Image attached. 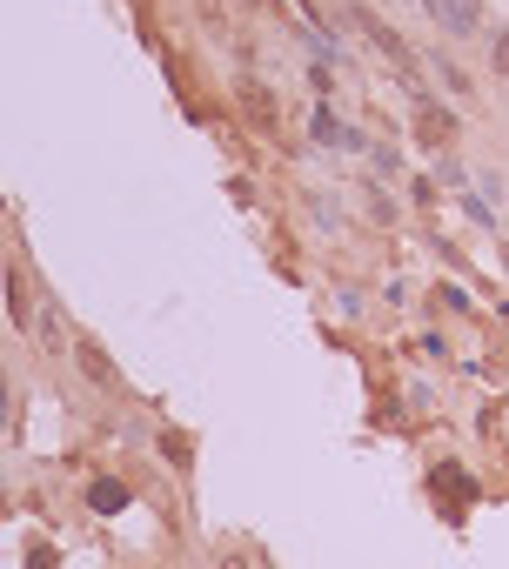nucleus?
I'll return each instance as SVG.
<instances>
[{
    "label": "nucleus",
    "mask_w": 509,
    "mask_h": 569,
    "mask_svg": "<svg viewBox=\"0 0 509 569\" xmlns=\"http://www.w3.org/2000/svg\"><path fill=\"white\" fill-rule=\"evenodd\" d=\"M7 308H14V322L27 329V288H21V275H14V268H7Z\"/></svg>",
    "instance_id": "nucleus-5"
},
{
    "label": "nucleus",
    "mask_w": 509,
    "mask_h": 569,
    "mask_svg": "<svg viewBox=\"0 0 509 569\" xmlns=\"http://www.w3.org/2000/svg\"><path fill=\"white\" fill-rule=\"evenodd\" d=\"M349 14H355V27H362V34H369V41H376L382 54H389V61L409 67V47H402V34H396L389 21H382V14H369V7H349Z\"/></svg>",
    "instance_id": "nucleus-1"
},
{
    "label": "nucleus",
    "mask_w": 509,
    "mask_h": 569,
    "mask_svg": "<svg viewBox=\"0 0 509 569\" xmlns=\"http://www.w3.org/2000/svg\"><path fill=\"white\" fill-rule=\"evenodd\" d=\"M429 14H436L449 34H469V27L483 21V7H476V0H429Z\"/></svg>",
    "instance_id": "nucleus-3"
},
{
    "label": "nucleus",
    "mask_w": 509,
    "mask_h": 569,
    "mask_svg": "<svg viewBox=\"0 0 509 569\" xmlns=\"http://www.w3.org/2000/svg\"><path fill=\"white\" fill-rule=\"evenodd\" d=\"M436 74H443V81H449V88H456V94H469V74H463V67H456V61H443V54H436Z\"/></svg>",
    "instance_id": "nucleus-6"
},
{
    "label": "nucleus",
    "mask_w": 509,
    "mask_h": 569,
    "mask_svg": "<svg viewBox=\"0 0 509 569\" xmlns=\"http://www.w3.org/2000/svg\"><path fill=\"white\" fill-rule=\"evenodd\" d=\"M81 362H88V382H101V389H114V382H121V375H114V362L94 349V342H81Z\"/></svg>",
    "instance_id": "nucleus-4"
},
{
    "label": "nucleus",
    "mask_w": 509,
    "mask_h": 569,
    "mask_svg": "<svg viewBox=\"0 0 509 569\" xmlns=\"http://www.w3.org/2000/svg\"><path fill=\"white\" fill-rule=\"evenodd\" d=\"M222 569H248V563H222Z\"/></svg>",
    "instance_id": "nucleus-10"
},
{
    "label": "nucleus",
    "mask_w": 509,
    "mask_h": 569,
    "mask_svg": "<svg viewBox=\"0 0 509 569\" xmlns=\"http://www.w3.org/2000/svg\"><path fill=\"white\" fill-rule=\"evenodd\" d=\"M0 429H7V382H0Z\"/></svg>",
    "instance_id": "nucleus-9"
},
{
    "label": "nucleus",
    "mask_w": 509,
    "mask_h": 569,
    "mask_svg": "<svg viewBox=\"0 0 509 569\" xmlns=\"http://www.w3.org/2000/svg\"><path fill=\"white\" fill-rule=\"evenodd\" d=\"M496 74H509V34L496 41Z\"/></svg>",
    "instance_id": "nucleus-8"
},
{
    "label": "nucleus",
    "mask_w": 509,
    "mask_h": 569,
    "mask_svg": "<svg viewBox=\"0 0 509 569\" xmlns=\"http://www.w3.org/2000/svg\"><path fill=\"white\" fill-rule=\"evenodd\" d=\"M416 134L429 141V148H449V141H456V121H449L436 101H422V108H416Z\"/></svg>",
    "instance_id": "nucleus-2"
},
{
    "label": "nucleus",
    "mask_w": 509,
    "mask_h": 569,
    "mask_svg": "<svg viewBox=\"0 0 509 569\" xmlns=\"http://www.w3.org/2000/svg\"><path fill=\"white\" fill-rule=\"evenodd\" d=\"M128 503V489H114V482H101V489H94V509H121Z\"/></svg>",
    "instance_id": "nucleus-7"
}]
</instances>
